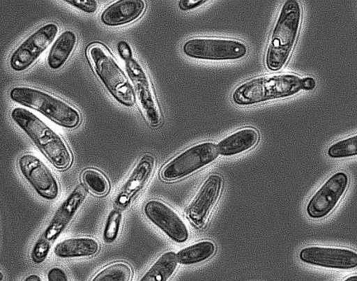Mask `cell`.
Returning a JSON list of instances; mask_svg holds the SVG:
<instances>
[{"label":"cell","instance_id":"cell-1","mask_svg":"<svg viewBox=\"0 0 357 281\" xmlns=\"http://www.w3.org/2000/svg\"><path fill=\"white\" fill-rule=\"evenodd\" d=\"M303 15L299 0H284L271 32L264 63L271 71H278L287 63L298 36Z\"/></svg>","mask_w":357,"mask_h":281},{"label":"cell","instance_id":"cell-2","mask_svg":"<svg viewBox=\"0 0 357 281\" xmlns=\"http://www.w3.org/2000/svg\"><path fill=\"white\" fill-rule=\"evenodd\" d=\"M10 116L56 167L64 169L70 166L73 155L68 144L44 120L21 107L13 108Z\"/></svg>","mask_w":357,"mask_h":281},{"label":"cell","instance_id":"cell-3","mask_svg":"<svg viewBox=\"0 0 357 281\" xmlns=\"http://www.w3.org/2000/svg\"><path fill=\"white\" fill-rule=\"evenodd\" d=\"M301 78L290 73L252 77L234 90L231 100L236 105L248 107L291 97L302 90Z\"/></svg>","mask_w":357,"mask_h":281},{"label":"cell","instance_id":"cell-4","mask_svg":"<svg viewBox=\"0 0 357 281\" xmlns=\"http://www.w3.org/2000/svg\"><path fill=\"white\" fill-rule=\"evenodd\" d=\"M86 55L110 95L121 105L132 107L136 101L132 84L109 50L101 43H93L87 47Z\"/></svg>","mask_w":357,"mask_h":281},{"label":"cell","instance_id":"cell-5","mask_svg":"<svg viewBox=\"0 0 357 281\" xmlns=\"http://www.w3.org/2000/svg\"><path fill=\"white\" fill-rule=\"evenodd\" d=\"M10 98L66 128L74 129L81 122L79 111L67 101L35 87L18 85L9 91Z\"/></svg>","mask_w":357,"mask_h":281},{"label":"cell","instance_id":"cell-6","mask_svg":"<svg viewBox=\"0 0 357 281\" xmlns=\"http://www.w3.org/2000/svg\"><path fill=\"white\" fill-rule=\"evenodd\" d=\"M248 45L235 38L195 37L182 45L183 53L192 59L210 61H236L248 53Z\"/></svg>","mask_w":357,"mask_h":281},{"label":"cell","instance_id":"cell-7","mask_svg":"<svg viewBox=\"0 0 357 281\" xmlns=\"http://www.w3.org/2000/svg\"><path fill=\"white\" fill-rule=\"evenodd\" d=\"M218 154L213 142L195 144L172 158L162 167L160 176L166 181L182 179L212 163Z\"/></svg>","mask_w":357,"mask_h":281},{"label":"cell","instance_id":"cell-8","mask_svg":"<svg viewBox=\"0 0 357 281\" xmlns=\"http://www.w3.org/2000/svg\"><path fill=\"white\" fill-rule=\"evenodd\" d=\"M59 32V27L54 22H47L33 31L11 53L10 68L17 73L30 68L54 42Z\"/></svg>","mask_w":357,"mask_h":281},{"label":"cell","instance_id":"cell-9","mask_svg":"<svg viewBox=\"0 0 357 281\" xmlns=\"http://www.w3.org/2000/svg\"><path fill=\"white\" fill-rule=\"evenodd\" d=\"M125 67L144 119L152 128L160 126L162 113L146 71L135 58L125 61Z\"/></svg>","mask_w":357,"mask_h":281},{"label":"cell","instance_id":"cell-10","mask_svg":"<svg viewBox=\"0 0 357 281\" xmlns=\"http://www.w3.org/2000/svg\"><path fill=\"white\" fill-rule=\"evenodd\" d=\"M17 166L22 175L41 197L52 200L58 197L60 186L56 178L37 155L31 153L22 154L18 158Z\"/></svg>","mask_w":357,"mask_h":281},{"label":"cell","instance_id":"cell-11","mask_svg":"<svg viewBox=\"0 0 357 281\" xmlns=\"http://www.w3.org/2000/svg\"><path fill=\"white\" fill-rule=\"evenodd\" d=\"M348 175L337 172L331 176L314 192L306 206V213L312 219H321L335 208L347 191Z\"/></svg>","mask_w":357,"mask_h":281},{"label":"cell","instance_id":"cell-12","mask_svg":"<svg viewBox=\"0 0 357 281\" xmlns=\"http://www.w3.org/2000/svg\"><path fill=\"white\" fill-rule=\"evenodd\" d=\"M222 185V177L218 173L209 174L200 185L186 213L188 218L196 227L203 228L206 225L220 198Z\"/></svg>","mask_w":357,"mask_h":281},{"label":"cell","instance_id":"cell-13","mask_svg":"<svg viewBox=\"0 0 357 281\" xmlns=\"http://www.w3.org/2000/svg\"><path fill=\"white\" fill-rule=\"evenodd\" d=\"M145 216L170 239L183 243L189 237V231L180 215L165 202L149 200L144 206Z\"/></svg>","mask_w":357,"mask_h":281},{"label":"cell","instance_id":"cell-14","mask_svg":"<svg viewBox=\"0 0 357 281\" xmlns=\"http://www.w3.org/2000/svg\"><path fill=\"white\" fill-rule=\"evenodd\" d=\"M303 262L333 269L349 270L357 267V252L345 248L309 246L299 252Z\"/></svg>","mask_w":357,"mask_h":281},{"label":"cell","instance_id":"cell-15","mask_svg":"<svg viewBox=\"0 0 357 281\" xmlns=\"http://www.w3.org/2000/svg\"><path fill=\"white\" fill-rule=\"evenodd\" d=\"M155 167V157L149 153L143 154L119 190L115 203L119 206H127L132 203L149 183Z\"/></svg>","mask_w":357,"mask_h":281},{"label":"cell","instance_id":"cell-16","mask_svg":"<svg viewBox=\"0 0 357 281\" xmlns=\"http://www.w3.org/2000/svg\"><path fill=\"white\" fill-rule=\"evenodd\" d=\"M86 197V186L82 183L78 184L63 202L47 226L44 236L47 240H54L65 229Z\"/></svg>","mask_w":357,"mask_h":281},{"label":"cell","instance_id":"cell-17","mask_svg":"<svg viewBox=\"0 0 357 281\" xmlns=\"http://www.w3.org/2000/svg\"><path fill=\"white\" fill-rule=\"evenodd\" d=\"M146 9L145 0H114L102 11L100 20L107 26H119L140 18Z\"/></svg>","mask_w":357,"mask_h":281},{"label":"cell","instance_id":"cell-18","mask_svg":"<svg viewBox=\"0 0 357 281\" xmlns=\"http://www.w3.org/2000/svg\"><path fill=\"white\" fill-rule=\"evenodd\" d=\"M259 139V133L256 128L243 127L220 140L217 149L222 156H233L252 149Z\"/></svg>","mask_w":357,"mask_h":281},{"label":"cell","instance_id":"cell-19","mask_svg":"<svg viewBox=\"0 0 357 281\" xmlns=\"http://www.w3.org/2000/svg\"><path fill=\"white\" fill-rule=\"evenodd\" d=\"M100 250V243L94 238L72 237L58 243L54 248V254L62 258L91 257Z\"/></svg>","mask_w":357,"mask_h":281},{"label":"cell","instance_id":"cell-20","mask_svg":"<svg viewBox=\"0 0 357 281\" xmlns=\"http://www.w3.org/2000/svg\"><path fill=\"white\" fill-rule=\"evenodd\" d=\"M78 39L70 29L61 32L52 44L47 57L48 66L52 70L62 68L73 53Z\"/></svg>","mask_w":357,"mask_h":281},{"label":"cell","instance_id":"cell-21","mask_svg":"<svg viewBox=\"0 0 357 281\" xmlns=\"http://www.w3.org/2000/svg\"><path fill=\"white\" fill-rule=\"evenodd\" d=\"M177 256L173 251H167L160 255L140 278L141 281H166L175 272Z\"/></svg>","mask_w":357,"mask_h":281},{"label":"cell","instance_id":"cell-22","mask_svg":"<svg viewBox=\"0 0 357 281\" xmlns=\"http://www.w3.org/2000/svg\"><path fill=\"white\" fill-rule=\"evenodd\" d=\"M215 250V244L212 241L202 240L180 250L176 254L177 259L181 264H197L212 257Z\"/></svg>","mask_w":357,"mask_h":281},{"label":"cell","instance_id":"cell-23","mask_svg":"<svg viewBox=\"0 0 357 281\" xmlns=\"http://www.w3.org/2000/svg\"><path fill=\"white\" fill-rule=\"evenodd\" d=\"M82 179L86 188L96 195L104 196L110 190L108 178L96 168L89 167L83 170Z\"/></svg>","mask_w":357,"mask_h":281},{"label":"cell","instance_id":"cell-24","mask_svg":"<svg viewBox=\"0 0 357 281\" xmlns=\"http://www.w3.org/2000/svg\"><path fill=\"white\" fill-rule=\"evenodd\" d=\"M133 274L132 267L126 262L116 261L100 271L93 278L94 281H128Z\"/></svg>","mask_w":357,"mask_h":281},{"label":"cell","instance_id":"cell-25","mask_svg":"<svg viewBox=\"0 0 357 281\" xmlns=\"http://www.w3.org/2000/svg\"><path fill=\"white\" fill-rule=\"evenodd\" d=\"M327 154L332 158H345L357 155V133L331 144Z\"/></svg>","mask_w":357,"mask_h":281},{"label":"cell","instance_id":"cell-26","mask_svg":"<svg viewBox=\"0 0 357 281\" xmlns=\"http://www.w3.org/2000/svg\"><path fill=\"white\" fill-rule=\"evenodd\" d=\"M121 220L122 213L119 209L114 208L109 212L103 231L105 241L112 243L116 239Z\"/></svg>","mask_w":357,"mask_h":281},{"label":"cell","instance_id":"cell-27","mask_svg":"<svg viewBox=\"0 0 357 281\" xmlns=\"http://www.w3.org/2000/svg\"><path fill=\"white\" fill-rule=\"evenodd\" d=\"M50 250V241L45 236L40 238L34 244L31 252L32 261L36 264L43 262Z\"/></svg>","mask_w":357,"mask_h":281},{"label":"cell","instance_id":"cell-28","mask_svg":"<svg viewBox=\"0 0 357 281\" xmlns=\"http://www.w3.org/2000/svg\"><path fill=\"white\" fill-rule=\"evenodd\" d=\"M75 7L82 12L92 14L96 13L99 7L98 0H61Z\"/></svg>","mask_w":357,"mask_h":281},{"label":"cell","instance_id":"cell-29","mask_svg":"<svg viewBox=\"0 0 357 281\" xmlns=\"http://www.w3.org/2000/svg\"><path fill=\"white\" fill-rule=\"evenodd\" d=\"M211 0H179L178 8L183 12H188L202 7Z\"/></svg>","mask_w":357,"mask_h":281},{"label":"cell","instance_id":"cell-30","mask_svg":"<svg viewBox=\"0 0 357 281\" xmlns=\"http://www.w3.org/2000/svg\"><path fill=\"white\" fill-rule=\"evenodd\" d=\"M117 51L119 56L125 61L133 58V53L129 43L126 40H120L117 44Z\"/></svg>","mask_w":357,"mask_h":281},{"label":"cell","instance_id":"cell-31","mask_svg":"<svg viewBox=\"0 0 357 281\" xmlns=\"http://www.w3.org/2000/svg\"><path fill=\"white\" fill-rule=\"evenodd\" d=\"M47 279L50 281H66L68 277L65 271L59 267L51 268L47 274Z\"/></svg>","mask_w":357,"mask_h":281},{"label":"cell","instance_id":"cell-32","mask_svg":"<svg viewBox=\"0 0 357 281\" xmlns=\"http://www.w3.org/2000/svg\"><path fill=\"white\" fill-rule=\"evenodd\" d=\"M316 80L312 77L307 76L301 78L302 90H313L316 86Z\"/></svg>","mask_w":357,"mask_h":281},{"label":"cell","instance_id":"cell-33","mask_svg":"<svg viewBox=\"0 0 357 281\" xmlns=\"http://www.w3.org/2000/svg\"><path fill=\"white\" fill-rule=\"evenodd\" d=\"M25 281H40V278L37 275H31L25 278Z\"/></svg>","mask_w":357,"mask_h":281},{"label":"cell","instance_id":"cell-34","mask_svg":"<svg viewBox=\"0 0 357 281\" xmlns=\"http://www.w3.org/2000/svg\"><path fill=\"white\" fill-rule=\"evenodd\" d=\"M345 281H357V275H352L347 278Z\"/></svg>","mask_w":357,"mask_h":281},{"label":"cell","instance_id":"cell-35","mask_svg":"<svg viewBox=\"0 0 357 281\" xmlns=\"http://www.w3.org/2000/svg\"><path fill=\"white\" fill-rule=\"evenodd\" d=\"M0 275H1L0 280H3V274H2V273H1Z\"/></svg>","mask_w":357,"mask_h":281}]
</instances>
